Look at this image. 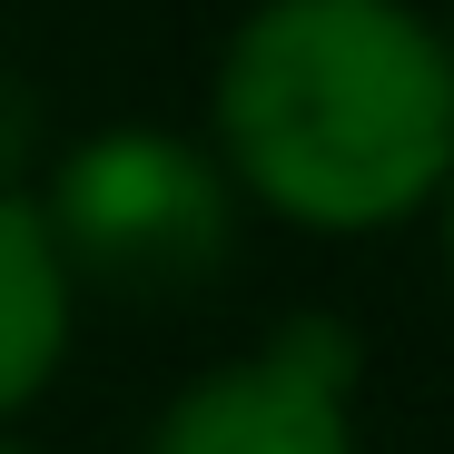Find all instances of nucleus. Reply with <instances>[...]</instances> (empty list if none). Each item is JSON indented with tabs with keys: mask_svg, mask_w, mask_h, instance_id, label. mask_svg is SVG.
Here are the masks:
<instances>
[{
	"mask_svg": "<svg viewBox=\"0 0 454 454\" xmlns=\"http://www.w3.org/2000/svg\"><path fill=\"white\" fill-rule=\"evenodd\" d=\"M356 326L286 317L257 356L198 375L138 454H356Z\"/></svg>",
	"mask_w": 454,
	"mask_h": 454,
	"instance_id": "nucleus-3",
	"label": "nucleus"
},
{
	"mask_svg": "<svg viewBox=\"0 0 454 454\" xmlns=\"http://www.w3.org/2000/svg\"><path fill=\"white\" fill-rule=\"evenodd\" d=\"M227 188L296 227H395L454 178V59L405 0H257L217 59Z\"/></svg>",
	"mask_w": 454,
	"mask_h": 454,
	"instance_id": "nucleus-1",
	"label": "nucleus"
},
{
	"mask_svg": "<svg viewBox=\"0 0 454 454\" xmlns=\"http://www.w3.org/2000/svg\"><path fill=\"white\" fill-rule=\"evenodd\" d=\"M40 227H50L69 286L159 307V296H198L227 267L238 188L207 148H188L168 129H99L59 159Z\"/></svg>",
	"mask_w": 454,
	"mask_h": 454,
	"instance_id": "nucleus-2",
	"label": "nucleus"
},
{
	"mask_svg": "<svg viewBox=\"0 0 454 454\" xmlns=\"http://www.w3.org/2000/svg\"><path fill=\"white\" fill-rule=\"evenodd\" d=\"M0 454H20V444H0Z\"/></svg>",
	"mask_w": 454,
	"mask_h": 454,
	"instance_id": "nucleus-7",
	"label": "nucleus"
},
{
	"mask_svg": "<svg viewBox=\"0 0 454 454\" xmlns=\"http://www.w3.org/2000/svg\"><path fill=\"white\" fill-rule=\"evenodd\" d=\"M434 198H444V267H454V178H444Z\"/></svg>",
	"mask_w": 454,
	"mask_h": 454,
	"instance_id": "nucleus-5",
	"label": "nucleus"
},
{
	"mask_svg": "<svg viewBox=\"0 0 454 454\" xmlns=\"http://www.w3.org/2000/svg\"><path fill=\"white\" fill-rule=\"evenodd\" d=\"M69 346V267L30 198L0 188V415H20Z\"/></svg>",
	"mask_w": 454,
	"mask_h": 454,
	"instance_id": "nucleus-4",
	"label": "nucleus"
},
{
	"mask_svg": "<svg viewBox=\"0 0 454 454\" xmlns=\"http://www.w3.org/2000/svg\"><path fill=\"white\" fill-rule=\"evenodd\" d=\"M434 40H444V59H454V30H434Z\"/></svg>",
	"mask_w": 454,
	"mask_h": 454,
	"instance_id": "nucleus-6",
	"label": "nucleus"
}]
</instances>
